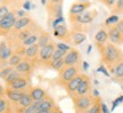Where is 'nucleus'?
Returning <instances> with one entry per match:
<instances>
[{
	"mask_svg": "<svg viewBox=\"0 0 123 113\" xmlns=\"http://www.w3.org/2000/svg\"><path fill=\"white\" fill-rule=\"evenodd\" d=\"M100 55H101V61L104 63V65L110 70L111 73H113L114 66L123 60L122 49L119 46L111 44V42L106 44L104 49L100 52Z\"/></svg>",
	"mask_w": 123,
	"mask_h": 113,
	"instance_id": "obj_1",
	"label": "nucleus"
},
{
	"mask_svg": "<svg viewBox=\"0 0 123 113\" xmlns=\"http://www.w3.org/2000/svg\"><path fill=\"white\" fill-rule=\"evenodd\" d=\"M71 100L74 105L75 113H86L87 110L91 106L93 102V96L92 95H84V96H71Z\"/></svg>",
	"mask_w": 123,
	"mask_h": 113,
	"instance_id": "obj_2",
	"label": "nucleus"
},
{
	"mask_svg": "<svg viewBox=\"0 0 123 113\" xmlns=\"http://www.w3.org/2000/svg\"><path fill=\"white\" fill-rule=\"evenodd\" d=\"M97 14H98V12L96 9H88V10H86V12H83L81 14L70 16V22L72 24H78V25L90 24L96 18Z\"/></svg>",
	"mask_w": 123,
	"mask_h": 113,
	"instance_id": "obj_3",
	"label": "nucleus"
},
{
	"mask_svg": "<svg viewBox=\"0 0 123 113\" xmlns=\"http://www.w3.org/2000/svg\"><path fill=\"white\" fill-rule=\"evenodd\" d=\"M79 73H80L79 65L64 66V69L62 70V71H59V75H58V78H57V83L64 87L70 80L75 78Z\"/></svg>",
	"mask_w": 123,
	"mask_h": 113,
	"instance_id": "obj_4",
	"label": "nucleus"
},
{
	"mask_svg": "<svg viewBox=\"0 0 123 113\" xmlns=\"http://www.w3.org/2000/svg\"><path fill=\"white\" fill-rule=\"evenodd\" d=\"M55 49H56V47H55V42L54 41H50L47 46L40 48L39 56H38V64L43 66H48L49 63L51 62V57H53Z\"/></svg>",
	"mask_w": 123,
	"mask_h": 113,
	"instance_id": "obj_5",
	"label": "nucleus"
},
{
	"mask_svg": "<svg viewBox=\"0 0 123 113\" xmlns=\"http://www.w3.org/2000/svg\"><path fill=\"white\" fill-rule=\"evenodd\" d=\"M16 15L14 12H10L8 15H6L4 18L0 20V35H7L10 31L14 29L15 22H16Z\"/></svg>",
	"mask_w": 123,
	"mask_h": 113,
	"instance_id": "obj_6",
	"label": "nucleus"
},
{
	"mask_svg": "<svg viewBox=\"0 0 123 113\" xmlns=\"http://www.w3.org/2000/svg\"><path fill=\"white\" fill-rule=\"evenodd\" d=\"M6 88H10L18 91H26L31 88V77L19 75L17 79H15L13 82H10Z\"/></svg>",
	"mask_w": 123,
	"mask_h": 113,
	"instance_id": "obj_7",
	"label": "nucleus"
},
{
	"mask_svg": "<svg viewBox=\"0 0 123 113\" xmlns=\"http://www.w3.org/2000/svg\"><path fill=\"white\" fill-rule=\"evenodd\" d=\"M14 48L12 45H9L7 41H0V66L1 69L4 67V65H7V62L10 58V56L13 55Z\"/></svg>",
	"mask_w": 123,
	"mask_h": 113,
	"instance_id": "obj_8",
	"label": "nucleus"
},
{
	"mask_svg": "<svg viewBox=\"0 0 123 113\" xmlns=\"http://www.w3.org/2000/svg\"><path fill=\"white\" fill-rule=\"evenodd\" d=\"M64 63H65V66H74V65L80 66L81 53L76 48H71V50L66 53L65 57H64Z\"/></svg>",
	"mask_w": 123,
	"mask_h": 113,
	"instance_id": "obj_9",
	"label": "nucleus"
},
{
	"mask_svg": "<svg viewBox=\"0 0 123 113\" xmlns=\"http://www.w3.org/2000/svg\"><path fill=\"white\" fill-rule=\"evenodd\" d=\"M34 67H35V65L32 62H30L29 60H26V58H23V61L15 67V70H16L21 75L31 77L32 73H33V71H34Z\"/></svg>",
	"mask_w": 123,
	"mask_h": 113,
	"instance_id": "obj_10",
	"label": "nucleus"
},
{
	"mask_svg": "<svg viewBox=\"0 0 123 113\" xmlns=\"http://www.w3.org/2000/svg\"><path fill=\"white\" fill-rule=\"evenodd\" d=\"M54 37L67 44L71 40V31L68 30V27L65 24H61L56 29H54Z\"/></svg>",
	"mask_w": 123,
	"mask_h": 113,
	"instance_id": "obj_11",
	"label": "nucleus"
},
{
	"mask_svg": "<svg viewBox=\"0 0 123 113\" xmlns=\"http://www.w3.org/2000/svg\"><path fill=\"white\" fill-rule=\"evenodd\" d=\"M91 90H92V87H91V80L89 78L87 74L83 75V79L81 83L79 85V88L76 89V93L74 95L76 96H84V95H91Z\"/></svg>",
	"mask_w": 123,
	"mask_h": 113,
	"instance_id": "obj_12",
	"label": "nucleus"
},
{
	"mask_svg": "<svg viewBox=\"0 0 123 113\" xmlns=\"http://www.w3.org/2000/svg\"><path fill=\"white\" fill-rule=\"evenodd\" d=\"M107 33H108V41L111 44L116 45V46L123 45V34L116 29L115 25L107 27Z\"/></svg>",
	"mask_w": 123,
	"mask_h": 113,
	"instance_id": "obj_13",
	"label": "nucleus"
},
{
	"mask_svg": "<svg viewBox=\"0 0 123 113\" xmlns=\"http://www.w3.org/2000/svg\"><path fill=\"white\" fill-rule=\"evenodd\" d=\"M83 75H84V73H79L75 78H73L72 80H70V81L64 86L66 93H67V95L70 96V97L71 96H73L75 93H76V89L79 88V85L81 83V81H82Z\"/></svg>",
	"mask_w": 123,
	"mask_h": 113,
	"instance_id": "obj_14",
	"label": "nucleus"
},
{
	"mask_svg": "<svg viewBox=\"0 0 123 113\" xmlns=\"http://www.w3.org/2000/svg\"><path fill=\"white\" fill-rule=\"evenodd\" d=\"M108 42V33H107V29H99L95 34V44H96L97 48L99 49V52H101L106 44Z\"/></svg>",
	"mask_w": 123,
	"mask_h": 113,
	"instance_id": "obj_15",
	"label": "nucleus"
},
{
	"mask_svg": "<svg viewBox=\"0 0 123 113\" xmlns=\"http://www.w3.org/2000/svg\"><path fill=\"white\" fill-rule=\"evenodd\" d=\"M90 6H91L90 1H87V2H80V1L74 2V4H72L70 10H68V15L73 16V15H78V14L83 13L86 10L90 9Z\"/></svg>",
	"mask_w": 123,
	"mask_h": 113,
	"instance_id": "obj_16",
	"label": "nucleus"
},
{
	"mask_svg": "<svg viewBox=\"0 0 123 113\" xmlns=\"http://www.w3.org/2000/svg\"><path fill=\"white\" fill-rule=\"evenodd\" d=\"M39 50H40V48L38 47L37 44L33 45V46H30V47H25V56H24V58H26L30 62H32L34 65L38 64Z\"/></svg>",
	"mask_w": 123,
	"mask_h": 113,
	"instance_id": "obj_17",
	"label": "nucleus"
},
{
	"mask_svg": "<svg viewBox=\"0 0 123 113\" xmlns=\"http://www.w3.org/2000/svg\"><path fill=\"white\" fill-rule=\"evenodd\" d=\"M29 94L32 97L33 102H41L48 96L47 91L41 87H31L29 89Z\"/></svg>",
	"mask_w": 123,
	"mask_h": 113,
	"instance_id": "obj_18",
	"label": "nucleus"
},
{
	"mask_svg": "<svg viewBox=\"0 0 123 113\" xmlns=\"http://www.w3.org/2000/svg\"><path fill=\"white\" fill-rule=\"evenodd\" d=\"M24 91H18V90H14V89H10V88H6V91H5V96L6 98L9 100V103L13 105H16L19 102L21 97L23 96Z\"/></svg>",
	"mask_w": 123,
	"mask_h": 113,
	"instance_id": "obj_19",
	"label": "nucleus"
},
{
	"mask_svg": "<svg viewBox=\"0 0 123 113\" xmlns=\"http://www.w3.org/2000/svg\"><path fill=\"white\" fill-rule=\"evenodd\" d=\"M31 24H33V21H32V18L29 17V16L17 18L16 22H15V25H14L13 32L17 33V32H19V31H22V30H24V29L29 27Z\"/></svg>",
	"mask_w": 123,
	"mask_h": 113,
	"instance_id": "obj_20",
	"label": "nucleus"
},
{
	"mask_svg": "<svg viewBox=\"0 0 123 113\" xmlns=\"http://www.w3.org/2000/svg\"><path fill=\"white\" fill-rule=\"evenodd\" d=\"M87 40V35L84 34L83 32L81 31H71V40L70 44L74 45V46H78V45H81L82 42H84Z\"/></svg>",
	"mask_w": 123,
	"mask_h": 113,
	"instance_id": "obj_21",
	"label": "nucleus"
},
{
	"mask_svg": "<svg viewBox=\"0 0 123 113\" xmlns=\"http://www.w3.org/2000/svg\"><path fill=\"white\" fill-rule=\"evenodd\" d=\"M56 102L54 100L53 97H50V96H47L43 100H41L39 104V107L38 110H43V111H51L54 107H56Z\"/></svg>",
	"mask_w": 123,
	"mask_h": 113,
	"instance_id": "obj_22",
	"label": "nucleus"
},
{
	"mask_svg": "<svg viewBox=\"0 0 123 113\" xmlns=\"http://www.w3.org/2000/svg\"><path fill=\"white\" fill-rule=\"evenodd\" d=\"M32 103H33V100H32V97H31L30 94H29V90H26V91H24V94H23V96L21 97L19 102H18L16 105H14V107L26 109V107H29Z\"/></svg>",
	"mask_w": 123,
	"mask_h": 113,
	"instance_id": "obj_23",
	"label": "nucleus"
},
{
	"mask_svg": "<svg viewBox=\"0 0 123 113\" xmlns=\"http://www.w3.org/2000/svg\"><path fill=\"white\" fill-rule=\"evenodd\" d=\"M33 26H34V24H31L29 27H26V29H24V30L19 31V32H17V33H16V40H17L19 44H21V42H23L25 39H27L30 35H32L33 33H35Z\"/></svg>",
	"mask_w": 123,
	"mask_h": 113,
	"instance_id": "obj_24",
	"label": "nucleus"
},
{
	"mask_svg": "<svg viewBox=\"0 0 123 113\" xmlns=\"http://www.w3.org/2000/svg\"><path fill=\"white\" fill-rule=\"evenodd\" d=\"M51 41L50 39V33L46 32V31H41L39 34V38H38V41H37V45L39 48H42L44 46H47Z\"/></svg>",
	"mask_w": 123,
	"mask_h": 113,
	"instance_id": "obj_25",
	"label": "nucleus"
},
{
	"mask_svg": "<svg viewBox=\"0 0 123 113\" xmlns=\"http://www.w3.org/2000/svg\"><path fill=\"white\" fill-rule=\"evenodd\" d=\"M23 58H24L23 56H21L19 54H17V53L14 52L13 55L10 56V58H9L8 62H7V65L10 66V67H14V69H15V67H16V66H17L18 64H19V63L23 61Z\"/></svg>",
	"mask_w": 123,
	"mask_h": 113,
	"instance_id": "obj_26",
	"label": "nucleus"
},
{
	"mask_svg": "<svg viewBox=\"0 0 123 113\" xmlns=\"http://www.w3.org/2000/svg\"><path fill=\"white\" fill-rule=\"evenodd\" d=\"M13 112V106L6 97H0V113Z\"/></svg>",
	"mask_w": 123,
	"mask_h": 113,
	"instance_id": "obj_27",
	"label": "nucleus"
},
{
	"mask_svg": "<svg viewBox=\"0 0 123 113\" xmlns=\"http://www.w3.org/2000/svg\"><path fill=\"white\" fill-rule=\"evenodd\" d=\"M39 104H40V102H33L29 107H26V109L14 107V110H15V113H35L37 110H38V107H39Z\"/></svg>",
	"mask_w": 123,
	"mask_h": 113,
	"instance_id": "obj_28",
	"label": "nucleus"
},
{
	"mask_svg": "<svg viewBox=\"0 0 123 113\" xmlns=\"http://www.w3.org/2000/svg\"><path fill=\"white\" fill-rule=\"evenodd\" d=\"M100 97H93V102H92L91 106L87 110L86 113H101L100 110Z\"/></svg>",
	"mask_w": 123,
	"mask_h": 113,
	"instance_id": "obj_29",
	"label": "nucleus"
},
{
	"mask_svg": "<svg viewBox=\"0 0 123 113\" xmlns=\"http://www.w3.org/2000/svg\"><path fill=\"white\" fill-rule=\"evenodd\" d=\"M112 74L114 75V78L116 80H119V81L123 80V60L114 66V70H113V73Z\"/></svg>",
	"mask_w": 123,
	"mask_h": 113,
	"instance_id": "obj_30",
	"label": "nucleus"
},
{
	"mask_svg": "<svg viewBox=\"0 0 123 113\" xmlns=\"http://www.w3.org/2000/svg\"><path fill=\"white\" fill-rule=\"evenodd\" d=\"M64 66H65V63H64V58H59V60H54L49 63L48 67L50 69L55 70V71H62V70L64 69Z\"/></svg>",
	"mask_w": 123,
	"mask_h": 113,
	"instance_id": "obj_31",
	"label": "nucleus"
},
{
	"mask_svg": "<svg viewBox=\"0 0 123 113\" xmlns=\"http://www.w3.org/2000/svg\"><path fill=\"white\" fill-rule=\"evenodd\" d=\"M39 34L40 33H38V32H35V33H33L32 35H30L27 39H25L23 42H21V45H22L23 47H30V46H33V45L37 44V41H38V38H39Z\"/></svg>",
	"mask_w": 123,
	"mask_h": 113,
	"instance_id": "obj_32",
	"label": "nucleus"
},
{
	"mask_svg": "<svg viewBox=\"0 0 123 113\" xmlns=\"http://www.w3.org/2000/svg\"><path fill=\"white\" fill-rule=\"evenodd\" d=\"M19 75H21V74L18 73L16 70H14L13 72H10V73H9L8 75H7V77H6V78L4 79V82L6 83V86H8L9 83L13 82L14 80H15V79H17L18 77H19Z\"/></svg>",
	"mask_w": 123,
	"mask_h": 113,
	"instance_id": "obj_33",
	"label": "nucleus"
},
{
	"mask_svg": "<svg viewBox=\"0 0 123 113\" xmlns=\"http://www.w3.org/2000/svg\"><path fill=\"white\" fill-rule=\"evenodd\" d=\"M119 15H111L108 18H106V21H105V25L107 26V27H110V26L112 25H115L116 23L119 22Z\"/></svg>",
	"mask_w": 123,
	"mask_h": 113,
	"instance_id": "obj_34",
	"label": "nucleus"
},
{
	"mask_svg": "<svg viewBox=\"0 0 123 113\" xmlns=\"http://www.w3.org/2000/svg\"><path fill=\"white\" fill-rule=\"evenodd\" d=\"M55 47L57 48V49H59V50H63V52H70L71 50V46L70 45H67L66 42H63V41H59V42H56L55 44Z\"/></svg>",
	"mask_w": 123,
	"mask_h": 113,
	"instance_id": "obj_35",
	"label": "nucleus"
},
{
	"mask_svg": "<svg viewBox=\"0 0 123 113\" xmlns=\"http://www.w3.org/2000/svg\"><path fill=\"white\" fill-rule=\"evenodd\" d=\"M66 55V52H63V50H59V49H55V52L53 54V57H51V61L54 60H59V58H64Z\"/></svg>",
	"mask_w": 123,
	"mask_h": 113,
	"instance_id": "obj_36",
	"label": "nucleus"
},
{
	"mask_svg": "<svg viewBox=\"0 0 123 113\" xmlns=\"http://www.w3.org/2000/svg\"><path fill=\"white\" fill-rule=\"evenodd\" d=\"M14 70L15 69H14V67H10V66H6V67H4V69H1L0 70V78L4 80L10 72H13Z\"/></svg>",
	"mask_w": 123,
	"mask_h": 113,
	"instance_id": "obj_37",
	"label": "nucleus"
},
{
	"mask_svg": "<svg viewBox=\"0 0 123 113\" xmlns=\"http://www.w3.org/2000/svg\"><path fill=\"white\" fill-rule=\"evenodd\" d=\"M10 13V10H9V7L8 6H6V5H2V6H0V20L1 18H4L6 15H8Z\"/></svg>",
	"mask_w": 123,
	"mask_h": 113,
	"instance_id": "obj_38",
	"label": "nucleus"
},
{
	"mask_svg": "<svg viewBox=\"0 0 123 113\" xmlns=\"http://www.w3.org/2000/svg\"><path fill=\"white\" fill-rule=\"evenodd\" d=\"M61 24H64V17L55 18V20L53 21V23H51V27H53V30H54V29H56L57 26H59Z\"/></svg>",
	"mask_w": 123,
	"mask_h": 113,
	"instance_id": "obj_39",
	"label": "nucleus"
},
{
	"mask_svg": "<svg viewBox=\"0 0 123 113\" xmlns=\"http://www.w3.org/2000/svg\"><path fill=\"white\" fill-rule=\"evenodd\" d=\"M99 1H100V2H103L106 7H108V8L112 9V7H113V6H114V5L116 4L119 0H99Z\"/></svg>",
	"mask_w": 123,
	"mask_h": 113,
	"instance_id": "obj_40",
	"label": "nucleus"
},
{
	"mask_svg": "<svg viewBox=\"0 0 123 113\" xmlns=\"http://www.w3.org/2000/svg\"><path fill=\"white\" fill-rule=\"evenodd\" d=\"M115 26H116V29H117V30L123 34V18H120L119 22L115 24Z\"/></svg>",
	"mask_w": 123,
	"mask_h": 113,
	"instance_id": "obj_41",
	"label": "nucleus"
},
{
	"mask_svg": "<svg viewBox=\"0 0 123 113\" xmlns=\"http://www.w3.org/2000/svg\"><path fill=\"white\" fill-rule=\"evenodd\" d=\"M100 110H101V113H111V111L108 110V107H107V105L101 100L100 102Z\"/></svg>",
	"mask_w": 123,
	"mask_h": 113,
	"instance_id": "obj_42",
	"label": "nucleus"
},
{
	"mask_svg": "<svg viewBox=\"0 0 123 113\" xmlns=\"http://www.w3.org/2000/svg\"><path fill=\"white\" fill-rule=\"evenodd\" d=\"M123 102V96H120L119 98H116V100L113 102V106H112V110H115V107L120 104V103H122Z\"/></svg>",
	"mask_w": 123,
	"mask_h": 113,
	"instance_id": "obj_43",
	"label": "nucleus"
},
{
	"mask_svg": "<svg viewBox=\"0 0 123 113\" xmlns=\"http://www.w3.org/2000/svg\"><path fill=\"white\" fill-rule=\"evenodd\" d=\"M15 15H16L18 18H21V17H25V16H26V13H25L24 9H22V10L19 9V10H17V12L15 13Z\"/></svg>",
	"mask_w": 123,
	"mask_h": 113,
	"instance_id": "obj_44",
	"label": "nucleus"
},
{
	"mask_svg": "<svg viewBox=\"0 0 123 113\" xmlns=\"http://www.w3.org/2000/svg\"><path fill=\"white\" fill-rule=\"evenodd\" d=\"M97 71H98V72H103L105 75L110 77V73H108V71H107V67H106V66H100V67H98Z\"/></svg>",
	"mask_w": 123,
	"mask_h": 113,
	"instance_id": "obj_45",
	"label": "nucleus"
},
{
	"mask_svg": "<svg viewBox=\"0 0 123 113\" xmlns=\"http://www.w3.org/2000/svg\"><path fill=\"white\" fill-rule=\"evenodd\" d=\"M31 6H32V5H31V1L27 0V1H25V2L23 4V9H24V10H30V9L32 8Z\"/></svg>",
	"mask_w": 123,
	"mask_h": 113,
	"instance_id": "obj_46",
	"label": "nucleus"
},
{
	"mask_svg": "<svg viewBox=\"0 0 123 113\" xmlns=\"http://www.w3.org/2000/svg\"><path fill=\"white\" fill-rule=\"evenodd\" d=\"M49 113H63V111H62L59 107H58V105H56V107H54V109L51 110V111H50Z\"/></svg>",
	"mask_w": 123,
	"mask_h": 113,
	"instance_id": "obj_47",
	"label": "nucleus"
},
{
	"mask_svg": "<svg viewBox=\"0 0 123 113\" xmlns=\"http://www.w3.org/2000/svg\"><path fill=\"white\" fill-rule=\"evenodd\" d=\"M5 91H6V88L0 83V97H5Z\"/></svg>",
	"mask_w": 123,
	"mask_h": 113,
	"instance_id": "obj_48",
	"label": "nucleus"
},
{
	"mask_svg": "<svg viewBox=\"0 0 123 113\" xmlns=\"http://www.w3.org/2000/svg\"><path fill=\"white\" fill-rule=\"evenodd\" d=\"M50 5H62L63 4V0H49Z\"/></svg>",
	"mask_w": 123,
	"mask_h": 113,
	"instance_id": "obj_49",
	"label": "nucleus"
},
{
	"mask_svg": "<svg viewBox=\"0 0 123 113\" xmlns=\"http://www.w3.org/2000/svg\"><path fill=\"white\" fill-rule=\"evenodd\" d=\"M82 69H83L84 71H87V70L89 69V64H88V62H86V61L82 62Z\"/></svg>",
	"mask_w": 123,
	"mask_h": 113,
	"instance_id": "obj_50",
	"label": "nucleus"
},
{
	"mask_svg": "<svg viewBox=\"0 0 123 113\" xmlns=\"http://www.w3.org/2000/svg\"><path fill=\"white\" fill-rule=\"evenodd\" d=\"M91 49H92V46L91 45H89L88 48H87V54H90V53H91Z\"/></svg>",
	"mask_w": 123,
	"mask_h": 113,
	"instance_id": "obj_51",
	"label": "nucleus"
},
{
	"mask_svg": "<svg viewBox=\"0 0 123 113\" xmlns=\"http://www.w3.org/2000/svg\"><path fill=\"white\" fill-rule=\"evenodd\" d=\"M93 97H99V93H98V90H93Z\"/></svg>",
	"mask_w": 123,
	"mask_h": 113,
	"instance_id": "obj_52",
	"label": "nucleus"
},
{
	"mask_svg": "<svg viewBox=\"0 0 123 113\" xmlns=\"http://www.w3.org/2000/svg\"><path fill=\"white\" fill-rule=\"evenodd\" d=\"M35 113H49V111H43V110H37Z\"/></svg>",
	"mask_w": 123,
	"mask_h": 113,
	"instance_id": "obj_53",
	"label": "nucleus"
},
{
	"mask_svg": "<svg viewBox=\"0 0 123 113\" xmlns=\"http://www.w3.org/2000/svg\"><path fill=\"white\" fill-rule=\"evenodd\" d=\"M40 1H41V4L43 5V6H46V5H47V0H40Z\"/></svg>",
	"mask_w": 123,
	"mask_h": 113,
	"instance_id": "obj_54",
	"label": "nucleus"
},
{
	"mask_svg": "<svg viewBox=\"0 0 123 113\" xmlns=\"http://www.w3.org/2000/svg\"><path fill=\"white\" fill-rule=\"evenodd\" d=\"M122 4H123V0H122Z\"/></svg>",
	"mask_w": 123,
	"mask_h": 113,
	"instance_id": "obj_55",
	"label": "nucleus"
},
{
	"mask_svg": "<svg viewBox=\"0 0 123 113\" xmlns=\"http://www.w3.org/2000/svg\"><path fill=\"white\" fill-rule=\"evenodd\" d=\"M9 113H13V112H9Z\"/></svg>",
	"mask_w": 123,
	"mask_h": 113,
	"instance_id": "obj_56",
	"label": "nucleus"
},
{
	"mask_svg": "<svg viewBox=\"0 0 123 113\" xmlns=\"http://www.w3.org/2000/svg\"><path fill=\"white\" fill-rule=\"evenodd\" d=\"M122 82H123V80H122Z\"/></svg>",
	"mask_w": 123,
	"mask_h": 113,
	"instance_id": "obj_57",
	"label": "nucleus"
}]
</instances>
